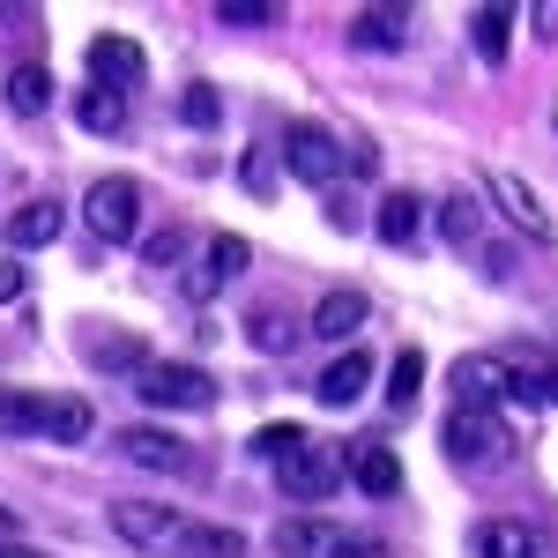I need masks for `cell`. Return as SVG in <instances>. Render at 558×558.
Returning a JSON list of instances; mask_svg holds the SVG:
<instances>
[{
  "label": "cell",
  "instance_id": "8fae6325",
  "mask_svg": "<svg viewBox=\"0 0 558 558\" xmlns=\"http://www.w3.org/2000/svg\"><path fill=\"white\" fill-rule=\"evenodd\" d=\"M89 75H97V89H142V75H149V60H142V45L120 38V31H105V38H89Z\"/></svg>",
  "mask_w": 558,
  "mask_h": 558
},
{
  "label": "cell",
  "instance_id": "ba28073f",
  "mask_svg": "<svg viewBox=\"0 0 558 558\" xmlns=\"http://www.w3.org/2000/svg\"><path fill=\"white\" fill-rule=\"evenodd\" d=\"M283 165H291L305 186H328V179L343 172V142L328 128H313V120H291V128H283Z\"/></svg>",
  "mask_w": 558,
  "mask_h": 558
},
{
  "label": "cell",
  "instance_id": "d590c367",
  "mask_svg": "<svg viewBox=\"0 0 558 558\" xmlns=\"http://www.w3.org/2000/svg\"><path fill=\"white\" fill-rule=\"evenodd\" d=\"M8 529H15V507H0V536H8Z\"/></svg>",
  "mask_w": 558,
  "mask_h": 558
},
{
  "label": "cell",
  "instance_id": "4fadbf2b",
  "mask_svg": "<svg viewBox=\"0 0 558 558\" xmlns=\"http://www.w3.org/2000/svg\"><path fill=\"white\" fill-rule=\"evenodd\" d=\"M365 291L357 283H336V291H320V305H313V320H305V336H328V343H343V336H357L365 328Z\"/></svg>",
  "mask_w": 558,
  "mask_h": 558
},
{
  "label": "cell",
  "instance_id": "44dd1931",
  "mask_svg": "<svg viewBox=\"0 0 558 558\" xmlns=\"http://www.w3.org/2000/svg\"><path fill=\"white\" fill-rule=\"evenodd\" d=\"M470 45L499 68V60H507V45H514V8H470Z\"/></svg>",
  "mask_w": 558,
  "mask_h": 558
},
{
  "label": "cell",
  "instance_id": "f1b7e54d",
  "mask_svg": "<svg viewBox=\"0 0 558 558\" xmlns=\"http://www.w3.org/2000/svg\"><path fill=\"white\" fill-rule=\"evenodd\" d=\"M299 336H305V328L283 313V305H254V343H260V350H291Z\"/></svg>",
  "mask_w": 558,
  "mask_h": 558
},
{
  "label": "cell",
  "instance_id": "52a82bcc",
  "mask_svg": "<svg viewBox=\"0 0 558 558\" xmlns=\"http://www.w3.org/2000/svg\"><path fill=\"white\" fill-rule=\"evenodd\" d=\"M276 484H283L299 507H313V499H328V492L343 484V454L320 447V439H305V447H291V454L276 462Z\"/></svg>",
  "mask_w": 558,
  "mask_h": 558
},
{
  "label": "cell",
  "instance_id": "9c48e42d",
  "mask_svg": "<svg viewBox=\"0 0 558 558\" xmlns=\"http://www.w3.org/2000/svg\"><path fill=\"white\" fill-rule=\"evenodd\" d=\"M120 454H128L134 470H157V476H194V447L179 439V432L165 425H128L120 439H112Z\"/></svg>",
  "mask_w": 558,
  "mask_h": 558
},
{
  "label": "cell",
  "instance_id": "2e32d148",
  "mask_svg": "<svg viewBox=\"0 0 558 558\" xmlns=\"http://www.w3.org/2000/svg\"><path fill=\"white\" fill-rule=\"evenodd\" d=\"M246 260H254V246L223 231V239H209V254H202V276H186V291H194V299H209L216 283H231V276H239Z\"/></svg>",
  "mask_w": 558,
  "mask_h": 558
},
{
  "label": "cell",
  "instance_id": "4316f807",
  "mask_svg": "<svg viewBox=\"0 0 558 558\" xmlns=\"http://www.w3.org/2000/svg\"><path fill=\"white\" fill-rule=\"evenodd\" d=\"M89 365H112V373H134V380H142V373H149V350L134 343V336H97V343H89Z\"/></svg>",
  "mask_w": 558,
  "mask_h": 558
},
{
  "label": "cell",
  "instance_id": "8d00e7d4",
  "mask_svg": "<svg viewBox=\"0 0 558 558\" xmlns=\"http://www.w3.org/2000/svg\"><path fill=\"white\" fill-rule=\"evenodd\" d=\"M544 387H551V402H558V365H551V373H544Z\"/></svg>",
  "mask_w": 558,
  "mask_h": 558
},
{
  "label": "cell",
  "instance_id": "ac0fdd59",
  "mask_svg": "<svg viewBox=\"0 0 558 558\" xmlns=\"http://www.w3.org/2000/svg\"><path fill=\"white\" fill-rule=\"evenodd\" d=\"M373 231H380V246H417V231H425V202H417V194H387L380 216H373Z\"/></svg>",
  "mask_w": 558,
  "mask_h": 558
},
{
  "label": "cell",
  "instance_id": "d4e9b609",
  "mask_svg": "<svg viewBox=\"0 0 558 558\" xmlns=\"http://www.w3.org/2000/svg\"><path fill=\"white\" fill-rule=\"evenodd\" d=\"M439 231H447L454 246H476V231H484V202H476V194H447V202H439Z\"/></svg>",
  "mask_w": 558,
  "mask_h": 558
},
{
  "label": "cell",
  "instance_id": "30bf717a",
  "mask_svg": "<svg viewBox=\"0 0 558 558\" xmlns=\"http://www.w3.org/2000/svg\"><path fill=\"white\" fill-rule=\"evenodd\" d=\"M447 462L454 470H499L507 462V432L492 417H476V410H454L447 417Z\"/></svg>",
  "mask_w": 558,
  "mask_h": 558
},
{
  "label": "cell",
  "instance_id": "d6986e66",
  "mask_svg": "<svg viewBox=\"0 0 558 558\" xmlns=\"http://www.w3.org/2000/svg\"><path fill=\"white\" fill-rule=\"evenodd\" d=\"M350 476H357L365 499H395V492H402V462H395L387 447H357V454H350Z\"/></svg>",
  "mask_w": 558,
  "mask_h": 558
},
{
  "label": "cell",
  "instance_id": "cb8c5ba5",
  "mask_svg": "<svg viewBox=\"0 0 558 558\" xmlns=\"http://www.w3.org/2000/svg\"><path fill=\"white\" fill-rule=\"evenodd\" d=\"M45 402L52 395H31V387H0V432L23 439V432H45Z\"/></svg>",
  "mask_w": 558,
  "mask_h": 558
},
{
  "label": "cell",
  "instance_id": "836d02e7",
  "mask_svg": "<svg viewBox=\"0 0 558 558\" xmlns=\"http://www.w3.org/2000/svg\"><path fill=\"white\" fill-rule=\"evenodd\" d=\"M23 291H31V276H23V260H8V254H0V305H15Z\"/></svg>",
  "mask_w": 558,
  "mask_h": 558
},
{
  "label": "cell",
  "instance_id": "5b68a950",
  "mask_svg": "<svg viewBox=\"0 0 558 558\" xmlns=\"http://www.w3.org/2000/svg\"><path fill=\"white\" fill-rule=\"evenodd\" d=\"M83 209H89V231H97L105 246H128L134 231H142V186H134L128 172H112L83 194Z\"/></svg>",
  "mask_w": 558,
  "mask_h": 558
},
{
  "label": "cell",
  "instance_id": "83f0119b",
  "mask_svg": "<svg viewBox=\"0 0 558 558\" xmlns=\"http://www.w3.org/2000/svg\"><path fill=\"white\" fill-rule=\"evenodd\" d=\"M417 387H425V350H402V357L387 365V402H395V410H410V402H417Z\"/></svg>",
  "mask_w": 558,
  "mask_h": 558
},
{
  "label": "cell",
  "instance_id": "7a4b0ae2",
  "mask_svg": "<svg viewBox=\"0 0 558 558\" xmlns=\"http://www.w3.org/2000/svg\"><path fill=\"white\" fill-rule=\"evenodd\" d=\"M268 544H276V558H380L373 536H357V529H343V521H320V514L276 521Z\"/></svg>",
  "mask_w": 558,
  "mask_h": 558
},
{
  "label": "cell",
  "instance_id": "8992f818",
  "mask_svg": "<svg viewBox=\"0 0 558 558\" xmlns=\"http://www.w3.org/2000/svg\"><path fill=\"white\" fill-rule=\"evenodd\" d=\"M484 194L499 202V216L514 223L529 246H551V239H558V223H551V209H544V194H536L521 172H484Z\"/></svg>",
  "mask_w": 558,
  "mask_h": 558
},
{
  "label": "cell",
  "instance_id": "7c38bea8",
  "mask_svg": "<svg viewBox=\"0 0 558 558\" xmlns=\"http://www.w3.org/2000/svg\"><path fill=\"white\" fill-rule=\"evenodd\" d=\"M470 551L476 558H544V529L492 514V521H476V529H470Z\"/></svg>",
  "mask_w": 558,
  "mask_h": 558
},
{
  "label": "cell",
  "instance_id": "7402d4cb",
  "mask_svg": "<svg viewBox=\"0 0 558 558\" xmlns=\"http://www.w3.org/2000/svg\"><path fill=\"white\" fill-rule=\"evenodd\" d=\"M60 239V202H23L8 216V246H52Z\"/></svg>",
  "mask_w": 558,
  "mask_h": 558
},
{
  "label": "cell",
  "instance_id": "e575fe53",
  "mask_svg": "<svg viewBox=\"0 0 558 558\" xmlns=\"http://www.w3.org/2000/svg\"><path fill=\"white\" fill-rule=\"evenodd\" d=\"M0 558H45V551H23V544H0Z\"/></svg>",
  "mask_w": 558,
  "mask_h": 558
},
{
  "label": "cell",
  "instance_id": "6da1fadb",
  "mask_svg": "<svg viewBox=\"0 0 558 558\" xmlns=\"http://www.w3.org/2000/svg\"><path fill=\"white\" fill-rule=\"evenodd\" d=\"M507 402H536V380H521L507 357H454V410H476V417H492V410H507Z\"/></svg>",
  "mask_w": 558,
  "mask_h": 558
},
{
  "label": "cell",
  "instance_id": "f546056e",
  "mask_svg": "<svg viewBox=\"0 0 558 558\" xmlns=\"http://www.w3.org/2000/svg\"><path fill=\"white\" fill-rule=\"evenodd\" d=\"M216 23H239V31H260V23H283V8H276V0H223V8H216Z\"/></svg>",
  "mask_w": 558,
  "mask_h": 558
},
{
  "label": "cell",
  "instance_id": "4dcf8cb0",
  "mask_svg": "<svg viewBox=\"0 0 558 558\" xmlns=\"http://www.w3.org/2000/svg\"><path fill=\"white\" fill-rule=\"evenodd\" d=\"M179 120H186V128H216V89H209V83H186V97H179Z\"/></svg>",
  "mask_w": 558,
  "mask_h": 558
},
{
  "label": "cell",
  "instance_id": "e0dca14e",
  "mask_svg": "<svg viewBox=\"0 0 558 558\" xmlns=\"http://www.w3.org/2000/svg\"><path fill=\"white\" fill-rule=\"evenodd\" d=\"M45 105H52V75H45L38 60H15V68H8V112H15V120H38Z\"/></svg>",
  "mask_w": 558,
  "mask_h": 558
},
{
  "label": "cell",
  "instance_id": "ffe728a7",
  "mask_svg": "<svg viewBox=\"0 0 558 558\" xmlns=\"http://www.w3.org/2000/svg\"><path fill=\"white\" fill-rule=\"evenodd\" d=\"M89 425H97V417H89L83 395H52V402H45V439H52V447H83Z\"/></svg>",
  "mask_w": 558,
  "mask_h": 558
},
{
  "label": "cell",
  "instance_id": "d6a6232c",
  "mask_svg": "<svg viewBox=\"0 0 558 558\" xmlns=\"http://www.w3.org/2000/svg\"><path fill=\"white\" fill-rule=\"evenodd\" d=\"M142 254H149V268H172V260L186 254V231H157V239H149Z\"/></svg>",
  "mask_w": 558,
  "mask_h": 558
},
{
  "label": "cell",
  "instance_id": "9a60e30c",
  "mask_svg": "<svg viewBox=\"0 0 558 558\" xmlns=\"http://www.w3.org/2000/svg\"><path fill=\"white\" fill-rule=\"evenodd\" d=\"M365 380H373V357H365V350L350 343L343 357H336V365H328V373H320V380H313V395H320V402H328V410H350V402H357V395H365Z\"/></svg>",
  "mask_w": 558,
  "mask_h": 558
},
{
  "label": "cell",
  "instance_id": "74e56055",
  "mask_svg": "<svg viewBox=\"0 0 558 558\" xmlns=\"http://www.w3.org/2000/svg\"><path fill=\"white\" fill-rule=\"evenodd\" d=\"M380 558H387V551H380Z\"/></svg>",
  "mask_w": 558,
  "mask_h": 558
},
{
  "label": "cell",
  "instance_id": "5bb4252c",
  "mask_svg": "<svg viewBox=\"0 0 558 558\" xmlns=\"http://www.w3.org/2000/svg\"><path fill=\"white\" fill-rule=\"evenodd\" d=\"M350 45H365V52H402V45H410V8H357V15H350Z\"/></svg>",
  "mask_w": 558,
  "mask_h": 558
},
{
  "label": "cell",
  "instance_id": "277c9868",
  "mask_svg": "<svg viewBox=\"0 0 558 558\" xmlns=\"http://www.w3.org/2000/svg\"><path fill=\"white\" fill-rule=\"evenodd\" d=\"M112 529L149 558H172L179 544H186V514H179V507H157V499H120V507H112Z\"/></svg>",
  "mask_w": 558,
  "mask_h": 558
},
{
  "label": "cell",
  "instance_id": "603a6c76",
  "mask_svg": "<svg viewBox=\"0 0 558 558\" xmlns=\"http://www.w3.org/2000/svg\"><path fill=\"white\" fill-rule=\"evenodd\" d=\"M179 558H246V536H239V529H223V521H186Z\"/></svg>",
  "mask_w": 558,
  "mask_h": 558
},
{
  "label": "cell",
  "instance_id": "1f68e13d",
  "mask_svg": "<svg viewBox=\"0 0 558 558\" xmlns=\"http://www.w3.org/2000/svg\"><path fill=\"white\" fill-rule=\"evenodd\" d=\"M291 447H305L299 425H260V432H254V454H268V462H283Z\"/></svg>",
  "mask_w": 558,
  "mask_h": 558
},
{
  "label": "cell",
  "instance_id": "3957f363",
  "mask_svg": "<svg viewBox=\"0 0 558 558\" xmlns=\"http://www.w3.org/2000/svg\"><path fill=\"white\" fill-rule=\"evenodd\" d=\"M134 395L149 410H209L216 402V380L202 365H179V357H149V373L134 380Z\"/></svg>",
  "mask_w": 558,
  "mask_h": 558
},
{
  "label": "cell",
  "instance_id": "484cf974",
  "mask_svg": "<svg viewBox=\"0 0 558 558\" xmlns=\"http://www.w3.org/2000/svg\"><path fill=\"white\" fill-rule=\"evenodd\" d=\"M75 120H83L89 134H120L128 128V97H120V89H89L83 105H75Z\"/></svg>",
  "mask_w": 558,
  "mask_h": 558
}]
</instances>
